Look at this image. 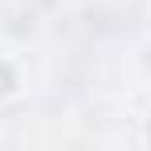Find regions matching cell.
<instances>
[{
  "label": "cell",
  "mask_w": 151,
  "mask_h": 151,
  "mask_svg": "<svg viewBox=\"0 0 151 151\" xmlns=\"http://www.w3.org/2000/svg\"><path fill=\"white\" fill-rule=\"evenodd\" d=\"M8 94H17V74L8 61H0V98H8Z\"/></svg>",
  "instance_id": "obj_1"
}]
</instances>
